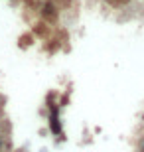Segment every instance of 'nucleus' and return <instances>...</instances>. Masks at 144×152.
Here are the masks:
<instances>
[{
	"instance_id": "1",
	"label": "nucleus",
	"mask_w": 144,
	"mask_h": 152,
	"mask_svg": "<svg viewBox=\"0 0 144 152\" xmlns=\"http://www.w3.org/2000/svg\"><path fill=\"white\" fill-rule=\"evenodd\" d=\"M39 16L44 22H57V18H59V10H57V4L53 0H48L44 4L39 6Z\"/></svg>"
},
{
	"instance_id": "2",
	"label": "nucleus",
	"mask_w": 144,
	"mask_h": 152,
	"mask_svg": "<svg viewBox=\"0 0 144 152\" xmlns=\"http://www.w3.org/2000/svg\"><path fill=\"white\" fill-rule=\"evenodd\" d=\"M138 152H144V138H142V142H140V150Z\"/></svg>"
}]
</instances>
